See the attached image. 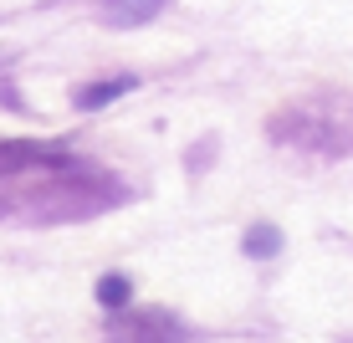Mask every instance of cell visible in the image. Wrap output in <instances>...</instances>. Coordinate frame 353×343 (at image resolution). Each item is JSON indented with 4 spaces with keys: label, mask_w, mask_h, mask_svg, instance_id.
<instances>
[{
    "label": "cell",
    "mask_w": 353,
    "mask_h": 343,
    "mask_svg": "<svg viewBox=\"0 0 353 343\" xmlns=\"http://www.w3.org/2000/svg\"><path fill=\"white\" fill-rule=\"evenodd\" d=\"M128 88H133L128 77H118V82H92V88L77 92V108H103V103H113V97H123Z\"/></svg>",
    "instance_id": "cell-4"
},
{
    "label": "cell",
    "mask_w": 353,
    "mask_h": 343,
    "mask_svg": "<svg viewBox=\"0 0 353 343\" xmlns=\"http://www.w3.org/2000/svg\"><path fill=\"white\" fill-rule=\"evenodd\" d=\"M276 246H282V236H276L272 226H256V231L246 236V251H251V256H266V251H276Z\"/></svg>",
    "instance_id": "cell-6"
},
{
    "label": "cell",
    "mask_w": 353,
    "mask_h": 343,
    "mask_svg": "<svg viewBox=\"0 0 353 343\" xmlns=\"http://www.w3.org/2000/svg\"><path fill=\"white\" fill-rule=\"evenodd\" d=\"M36 159H46L41 144H26V139H6L0 144V175H26Z\"/></svg>",
    "instance_id": "cell-1"
},
{
    "label": "cell",
    "mask_w": 353,
    "mask_h": 343,
    "mask_svg": "<svg viewBox=\"0 0 353 343\" xmlns=\"http://www.w3.org/2000/svg\"><path fill=\"white\" fill-rule=\"evenodd\" d=\"M164 0H108V21L113 26H143V21L159 16Z\"/></svg>",
    "instance_id": "cell-2"
},
{
    "label": "cell",
    "mask_w": 353,
    "mask_h": 343,
    "mask_svg": "<svg viewBox=\"0 0 353 343\" xmlns=\"http://www.w3.org/2000/svg\"><path fill=\"white\" fill-rule=\"evenodd\" d=\"M97 302H103V308H128V282L123 277H103L97 282Z\"/></svg>",
    "instance_id": "cell-5"
},
{
    "label": "cell",
    "mask_w": 353,
    "mask_h": 343,
    "mask_svg": "<svg viewBox=\"0 0 353 343\" xmlns=\"http://www.w3.org/2000/svg\"><path fill=\"white\" fill-rule=\"evenodd\" d=\"M159 328H164V317H133L123 333H118V343H179L174 333L159 338Z\"/></svg>",
    "instance_id": "cell-3"
}]
</instances>
